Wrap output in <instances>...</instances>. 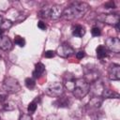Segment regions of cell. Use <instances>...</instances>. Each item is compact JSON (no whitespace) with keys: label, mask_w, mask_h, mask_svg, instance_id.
I'll list each match as a JSON object with an SVG mask.
<instances>
[{"label":"cell","mask_w":120,"mask_h":120,"mask_svg":"<svg viewBox=\"0 0 120 120\" xmlns=\"http://www.w3.org/2000/svg\"><path fill=\"white\" fill-rule=\"evenodd\" d=\"M98 19L102 22H105L107 24L110 25H113L116 26L119 24V15L116 13H108V14H100Z\"/></svg>","instance_id":"7"},{"label":"cell","mask_w":120,"mask_h":120,"mask_svg":"<svg viewBox=\"0 0 120 120\" xmlns=\"http://www.w3.org/2000/svg\"><path fill=\"white\" fill-rule=\"evenodd\" d=\"M38 27L40 30H45V29L47 28V26H46L45 22H42V21H39V22H38Z\"/></svg>","instance_id":"31"},{"label":"cell","mask_w":120,"mask_h":120,"mask_svg":"<svg viewBox=\"0 0 120 120\" xmlns=\"http://www.w3.org/2000/svg\"><path fill=\"white\" fill-rule=\"evenodd\" d=\"M83 72H84V80L87 81V82L89 83H93L96 81H98V70L96 68V67L94 66H90V65H86L83 67Z\"/></svg>","instance_id":"6"},{"label":"cell","mask_w":120,"mask_h":120,"mask_svg":"<svg viewBox=\"0 0 120 120\" xmlns=\"http://www.w3.org/2000/svg\"><path fill=\"white\" fill-rule=\"evenodd\" d=\"M46 120H61V118L57 114H50L47 116Z\"/></svg>","instance_id":"28"},{"label":"cell","mask_w":120,"mask_h":120,"mask_svg":"<svg viewBox=\"0 0 120 120\" xmlns=\"http://www.w3.org/2000/svg\"><path fill=\"white\" fill-rule=\"evenodd\" d=\"M69 104H70L69 98L66 96H63V95L58 97L53 102V105L57 108H68L69 106Z\"/></svg>","instance_id":"12"},{"label":"cell","mask_w":120,"mask_h":120,"mask_svg":"<svg viewBox=\"0 0 120 120\" xmlns=\"http://www.w3.org/2000/svg\"><path fill=\"white\" fill-rule=\"evenodd\" d=\"M101 96L103 98H119V94L118 93H116L113 90H111L109 88H105V87H104V89L102 91Z\"/></svg>","instance_id":"17"},{"label":"cell","mask_w":120,"mask_h":120,"mask_svg":"<svg viewBox=\"0 0 120 120\" xmlns=\"http://www.w3.org/2000/svg\"><path fill=\"white\" fill-rule=\"evenodd\" d=\"M64 93V85L61 82H53L50 83L46 89V95L52 98H58Z\"/></svg>","instance_id":"5"},{"label":"cell","mask_w":120,"mask_h":120,"mask_svg":"<svg viewBox=\"0 0 120 120\" xmlns=\"http://www.w3.org/2000/svg\"><path fill=\"white\" fill-rule=\"evenodd\" d=\"M84 56H85V52L82 51V50H81L78 52H76V58L77 59H82Z\"/></svg>","instance_id":"27"},{"label":"cell","mask_w":120,"mask_h":120,"mask_svg":"<svg viewBox=\"0 0 120 120\" xmlns=\"http://www.w3.org/2000/svg\"><path fill=\"white\" fill-rule=\"evenodd\" d=\"M44 72H45V66L42 63L38 62L35 66V69L33 71V77L36 79H38L43 75Z\"/></svg>","instance_id":"14"},{"label":"cell","mask_w":120,"mask_h":120,"mask_svg":"<svg viewBox=\"0 0 120 120\" xmlns=\"http://www.w3.org/2000/svg\"><path fill=\"white\" fill-rule=\"evenodd\" d=\"M24 83H25V86L30 90H33L36 86V82L32 78H26L24 81Z\"/></svg>","instance_id":"19"},{"label":"cell","mask_w":120,"mask_h":120,"mask_svg":"<svg viewBox=\"0 0 120 120\" xmlns=\"http://www.w3.org/2000/svg\"><path fill=\"white\" fill-rule=\"evenodd\" d=\"M90 91V83L87 82L83 78H78L75 81V86L73 89V95L75 98L82 99Z\"/></svg>","instance_id":"2"},{"label":"cell","mask_w":120,"mask_h":120,"mask_svg":"<svg viewBox=\"0 0 120 120\" xmlns=\"http://www.w3.org/2000/svg\"><path fill=\"white\" fill-rule=\"evenodd\" d=\"M4 32H5V31H4L3 29H1V28H0V37H1V36H3V34H4Z\"/></svg>","instance_id":"32"},{"label":"cell","mask_w":120,"mask_h":120,"mask_svg":"<svg viewBox=\"0 0 120 120\" xmlns=\"http://www.w3.org/2000/svg\"><path fill=\"white\" fill-rule=\"evenodd\" d=\"M105 47L108 50V52H112L115 53H118L120 52V40L118 38H108L105 40Z\"/></svg>","instance_id":"8"},{"label":"cell","mask_w":120,"mask_h":120,"mask_svg":"<svg viewBox=\"0 0 120 120\" xmlns=\"http://www.w3.org/2000/svg\"><path fill=\"white\" fill-rule=\"evenodd\" d=\"M63 15V9L58 5H52L51 7H44L39 11V17L50 18L52 20H58Z\"/></svg>","instance_id":"3"},{"label":"cell","mask_w":120,"mask_h":120,"mask_svg":"<svg viewBox=\"0 0 120 120\" xmlns=\"http://www.w3.org/2000/svg\"><path fill=\"white\" fill-rule=\"evenodd\" d=\"M3 107H4V110H6V111H12L15 109V104L11 101H8V102L4 103Z\"/></svg>","instance_id":"23"},{"label":"cell","mask_w":120,"mask_h":120,"mask_svg":"<svg viewBox=\"0 0 120 120\" xmlns=\"http://www.w3.org/2000/svg\"><path fill=\"white\" fill-rule=\"evenodd\" d=\"M2 22H3V18H2V16L0 15V25H1V23H2Z\"/></svg>","instance_id":"33"},{"label":"cell","mask_w":120,"mask_h":120,"mask_svg":"<svg viewBox=\"0 0 120 120\" xmlns=\"http://www.w3.org/2000/svg\"><path fill=\"white\" fill-rule=\"evenodd\" d=\"M14 43L20 47H24L25 45V39L21 36H15L14 37Z\"/></svg>","instance_id":"20"},{"label":"cell","mask_w":120,"mask_h":120,"mask_svg":"<svg viewBox=\"0 0 120 120\" xmlns=\"http://www.w3.org/2000/svg\"><path fill=\"white\" fill-rule=\"evenodd\" d=\"M102 101H103V98L101 97H98V96H96V97H93L90 100H89V106L91 108H99L100 105L102 104Z\"/></svg>","instance_id":"18"},{"label":"cell","mask_w":120,"mask_h":120,"mask_svg":"<svg viewBox=\"0 0 120 120\" xmlns=\"http://www.w3.org/2000/svg\"><path fill=\"white\" fill-rule=\"evenodd\" d=\"M8 98V93L5 90H0V101L5 102Z\"/></svg>","instance_id":"26"},{"label":"cell","mask_w":120,"mask_h":120,"mask_svg":"<svg viewBox=\"0 0 120 120\" xmlns=\"http://www.w3.org/2000/svg\"><path fill=\"white\" fill-rule=\"evenodd\" d=\"M91 34L93 37H99L101 35V31L98 26H94L91 30Z\"/></svg>","instance_id":"24"},{"label":"cell","mask_w":120,"mask_h":120,"mask_svg":"<svg viewBox=\"0 0 120 120\" xmlns=\"http://www.w3.org/2000/svg\"><path fill=\"white\" fill-rule=\"evenodd\" d=\"M19 120H33L32 119V116L30 114H22L19 118Z\"/></svg>","instance_id":"30"},{"label":"cell","mask_w":120,"mask_h":120,"mask_svg":"<svg viewBox=\"0 0 120 120\" xmlns=\"http://www.w3.org/2000/svg\"><path fill=\"white\" fill-rule=\"evenodd\" d=\"M54 56H55V52L54 51L48 50L44 52V57H46V58H52Z\"/></svg>","instance_id":"25"},{"label":"cell","mask_w":120,"mask_h":120,"mask_svg":"<svg viewBox=\"0 0 120 120\" xmlns=\"http://www.w3.org/2000/svg\"><path fill=\"white\" fill-rule=\"evenodd\" d=\"M104 7H105V8H115V5H114V3L112 1H109V2L105 3Z\"/></svg>","instance_id":"29"},{"label":"cell","mask_w":120,"mask_h":120,"mask_svg":"<svg viewBox=\"0 0 120 120\" xmlns=\"http://www.w3.org/2000/svg\"><path fill=\"white\" fill-rule=\"evenodd\" d=\"M96 52H97V57L100 60L106 58L108 56V50L106 49V47L104 45H99L97 47L96 49Z\"/></svg>","instance_id":"15"},{"label":"cell","mask_w":120,"mask_h":120,"mask_svg":"<svg viewBox=\"0 0 120 120\" xmlns=\"http://www.w3.org/2000/svg\"><path fill=\"white\" fill-rule=\"evenodd\" d=\"M55 52H56L60 57L68 58V57L72 56L75 52H74V49H73L69 44H68V43H63V44H61V45L57 48V50H56Z\"/></svg>","instance_id":"9"},{"label":"cell","mask_w":120,"mask_h":120,"mask_svg":"<svg viewBox=\"0 0 120 120\" xmlns=\"http://www.w3.org/2000/svg\"><path fill=\"white\" fill-rule=\"evenodd\" d=\"M37 103H36V101L34 100V101H32V102H30L29 104H28V107H27V111H28V112L29 113H33V112H36V110H37Z\"/></svg>","instance_id":"22"},{"label":"cell","mask_w":120,"mask_h":120,"mask_svg":"<svg viewBox=\"0 0 120 120\" xmlns=\"http://www.w3.org/2000/svg\"><path fill=\"white\" fill-rule=\"evenodd\" d=\"M75 76L72 73H66L64 75V87L66 89H68V91H73L74 86H75Z\"/></svg>","instance_id":"11"},{"label":"cell","mask_w":120,"mask_h":120,"mask_svg":"<svg viewBox=\"0 0 120 120\" xmlns=\"http://www.w3.org/2000/svg\"><path fill=\"white\" fill-rule=\"evenodd\" d=\"M0 59H1V56H0Z\"/></svg>","instance_id":"34"},{"label":"cell","mask_w":120,"mask_h":120,"mask_svg":"<svg viewBox=\"0 0 120 120\" xmlns=\"http://www.w3.org/2000/svg\"><path fill=\"white\" fill-rule=\"evenodd\" d=\"M12 48V42L7 36L0 37V49L3 51H9Z\"/></svg>","instance_id":"13"},{"label":"cell","mask_w":120,"mask_h":120,"mask_svg":"<svg viewBox=\"0 0 120 120\" xmlns=\"http://www.w3.org/2000/svg\"><path fill=\"white\" fill-rule=\"evenodd\" d=\"M89 8V5L84 2H74L63 10V17L66 20L71 21L82 17Z\"/></svg>","instance_id":"1"},{"label":"cell","mask_w":120,"mask_h":120,"mask_svg":"<svg viewBox=\"0 0 120 120\" xmlns=\"http://www.w3.org/2000/svg\"><path fill=\"white\" fill-rule=\"evenodd\" d=\"M108 77L111 81L120 80V66L118 64H112L108 68Z\"/></svg>","instance_id":"10"},{"label":"cell","mask_w":120,"mask_h":120,"mask_svg":"<svg viewBox=\"0 0 120 120\" xmlns=\"http://www.w3.org/2000/svg\"><path fill=\"white\" fill-rule=\"evenodd\" d=\"M72 35L77 38H82L85 35V28L82 25L77 24L72 28Z\"/></svg>","instance_id":"16"},{"label":"cell","mask_w":120,"mask_h":120,"mask_svg":"<svg viewBox=\"0 0 120 120\" xmlns=\"http://www.w3.org/2000/svg\"><path fill=\"white\" fill-rule=\"evenodd\" d=\"M11 26H12L11 21H9V20H3V22H2V23H1V25H0V28L3 29L4 31H7V30H8Z\"/></svg>","instance_id":"21"},{"label":"cell","mask_w":120,"mask_h":120,"mask_svg":"<svg viewBox=\"0 0 120 120\" xmlns=\"http://www.w3.org/2000/svg\"><path fill=\"white\" fill-rule=\"evenodd\" d=\"M3 88L8 94H16L21 91V85L17 79L7 77L3 82Z\"/></svg>","instance_id":"4"}]
</instances>
